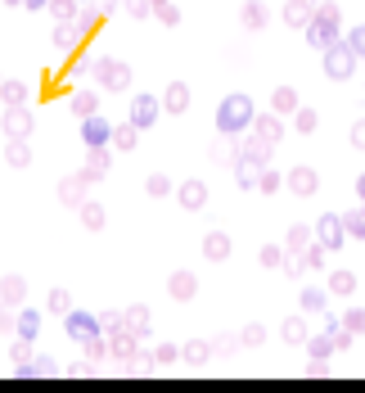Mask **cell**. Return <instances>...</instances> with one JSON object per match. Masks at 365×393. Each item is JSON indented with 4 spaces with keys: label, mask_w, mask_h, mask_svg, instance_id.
<instances>
[{
    "label": "cell",
    "mask_w": 365,
    "mask_h": 393,
    "mask_svg": "<svg viewBox=\"0 0 365 393\" xmlns=\"http://www.w3.org/2000/svg\"><path fill=\"white\" fill-rule=\"evenodd\" d=\"M253 118H257V109H253V99H248V95H226L221 104H216V127L226 131V136L248 131V127H253Z\"/></svg>",
    "instance_id": "6da1fadb"
},
{
    "label": "cell",
    "mask_w": 365,
    "mask_h": 393,
    "mask_svg": "<svg viewBox=\"0 0 365 393\" xmlns=\"http://www.w3.org/2000/svg\"><path fill=\"white\" fill-rule=\"evenodd\" d=\"M338 23H343V10L338 5H316V14H312V23H307V41L316 45V50H329L333 41H338Z\"/></svg>",
    "instance_id": "7a4b0ae2"
},
{
    "label": "cell",
    "mask_w": 365,
    "mask_h": 393,
    "mask_svg": "<svg viewBox=\"0 0 365 393\" xmlns=\"http://www.w3.org/2000/svg\"><path fill=\"white\" fill-rule=\"evenodd\" d=\"M356 64H361V59H356V50L347 41H333L329 50H325V77H329V82H347V77L356 73Z\"/></svg>",
    "instance_id": "3957f363"
},
{
    "label": "cell",
    "mask_w": 365,
    "mask_h": 393,
    "mask_svg": "<svg viewBox=\"0 0 365 393\" xmlns=\"http://www.w3.org/2000/svg\"><path fill=\"white\" fill-rule=\"evenodd\" d=\"M316 240L329 244V253H338L347 244V230H343V213H325V217H316Z\"/></svg>",
    "instance_id": "277c9868"
},
{
    "label": "cell",
    "mask_w": 365,
    "mask_h": 393,
    "mask_svg": "<svg viewBox=\"0 0 365 393\" xmlns=\"http://www.w3.org/2000/svg\"><path fill=\"white\" fill-rule=\"evenodd\" d=\"M284 186H289L298 199H312L316 190H320V176H316V167L298 163V167H289V172H284Z\"/></svg>",
    "instance_id": "5b68a950"
},
{
    "label": "cell",
    "mask_w": 365,
    "mask_h": 393,
    "mask_svg": "<svg viewBox=\"0 0 365 393\" xmlns=\"http://www.w3.org/2000/svg\"><path fill=\"white\" fill-rule=\"evenodd\" d=\"M95 73H99V82H104L108 91H127L131 86V68L122 64V59H99Z\"/></svg>",
    "instance_id": "8992f818"
},
{
    "label": "cell",
    "mask_w": 365,
    "mask_h": 393,
    "mask_svg": "<svg viewBox=\"0 0 365 393\" xmlns=\"http://www.w3.org/2000/svg\"><path fill=\"white\" fill-rule=\"evenodd\" d=\"M64 330H68V335L77 339V344H81V339L99 335V317H90V312H81V307H73V312L64 317Z\"/></svg>",
    "instance_id": "52a82bcc"
},
{
    "label": "cell",
    "mask_w": 365,
    "mask_h": 393,
    "mask_svg": "<svg viewBox=\"0 0 365 393\" xmlns=\"http://www.w3.org/2000/svg\"><path fill=\"white\" fill-rule=\"evenodd\" d=\"M136 348H140V335H136V330L118 326L113 335H108V353H113L118 361H131V357H136Z\"/></svg>",
    "instance_id": "ba28073f"
},
{
    "label": "cell",
    "mask_w": 365,
    "mask_h": 393,
    "mask_svg": "<svg viewBox=\"0 0 365 393\" xmlns=\"http://www.w3.org/2000/svg\"><path fill=\"white\" fill-rule=\"evenodd\" d=\"M27 131H32V113L23 109V104H10L5 109V136L10 141H27Z\"/></svg>",
    "instance_id": "9c48e42d"
},
{
    "label": "cell",
    "mask_w": 365,
    "mask_h": 393,
    "mask_svg": "<svg viewBox=\"0 0 365 393\" xmlns=\"http://www.w3.org/2000/svg\"><path fill=\"white\" fill-rule=\"evenodd\" d=\"M167 294H172L176 303H190V298L199 294V276H194V272H172V281H167Z\"/></svg>",
    "instance_id": "30bf717a"
},
{
    "label": "cell",
    "mask_w": 365,
    "mask_h": 393,
    "mask_svg": "<svg viewBox=\"0 0 365 393\" xmlns=\"http://www.w3.org/2000/svg\"><path fill=\"white\" fill-rule=\"evenodd\" d=\"M253 136L266 145H279V136H284V122H279V113H257L253 118Z\"/></svg>",
    "instance_id": "8fae6325"
},
{
    "label": "cell",
    "mask_w": 365,
    "mask_h": 393,
    "mask_svg": "<svg viewBox=\"0 0 365 393\" xmlns=\"http://www.w3.org/2000/svg\"><path fill=\"white\" fill-rule=\"evenodd\" d=\"M86 186H90V181H86L81 172H77V176H64V181H59V199H64L68 208H81V204H86Z\"/></svg>",
    "instance_id": "7c38bea8"
},
{
    "label": "cell",
    "mask_w": 365,
    "mask_h": 393,
    "mask_svg": "<svg viewBox=\"0 0 365 393\" xmlns=\"http://www.w3.org/2000/svg\"><path fill=\"white\" fill-rule=\"evenodd\" d=\"M279 339H284L289 348H302V344L312 339V330H307V321H302L298 312H293V317H284V321H279Z\"/></svg>",
    "instance_id": "4fadbf2b"
},
{
    "label": "cell",
    "mask_w": 365,
    "mask_h": 393,
    "mask_svg": "<svg viewBox=\"0 0 365 393\" xmlns=\"http://www.w3.org/2000/svg\"><path fill=\"white\" fill-rule=\"evenodd\" d=\"M23 298H27V281L23 276H0V303L5 307H23Z\"/></svg>",
    "instance_id": "5bb4252c"
},
{
    "label": "cell",
    "mask_w": 365,
    "mask_h": 393,
    "mask_svg": "<svg viewBox=\"0 0 365 393\" xmlns=\"http://www.w3.org/2000/svg\"><path fill=\"white\" fill-rule=\"evenodd\" d=\"M230 249H235V244H230L226 230H207V235H203V258L207 262H226Z\"/></svg>",
    "instance_id": "9a60e30c"
},
{
    "label": "cell",
    "mask_w": 365,
    "mask_h": 393,
    "mask_svg": "<svg viewBox=\"0 0 365 393\" xmlns=\"http://www.w3.org/2000/svg\"><path fill=\"white\" fill-rule=\"evenodd\" d=\"M153 118H158V99H153V95H136V99H131V122H136L140 131L153 127Z\"/></svg>",
    "instance_id": "2e32d148"
},
{
    "label": "cell",
    "mask_w": 365,
    "mask_h": 393,
    "mask_svg": "<svg viewBox=\"0 0 365 393\" xmlns=\"http://www.w3.org/2000/svg\"><path fill=\"white\" fill-rule=\"evenodd\" d=\"M325 289H329L333 298L356 294V272H347V267H333V272H329V281H325Z\"/></svg>",
    "instance_id": "e0dca14e"
},
{
    "label": "cell",
    "mask_w": 365,
    "mask_h": 393,
    "mask_svg": "<svg viewBox=\"0 0 365 393\" xmlns=\"http://www.w3.org/2000/svg\"><path fill=\"white\" fill-rule=\"evenodd\" d=\"M122 321H127V330H136L140 339H149V330H153V317H149V307L144 303H131L127 312H122Z\"/></svg>",
    "instance_id": "ac0fdd59"
},
{
    "label": "cell",
    "mask_w": 365,
    "mask_h": 393,
    "mask_svg": "<svg viewBox=\"0 0 365 393\" xmlns=\"http://www.w3.org/2000/svg\"><path fill=\"white\" fill-rule=\"evenodd\" d=\"M81 141H86L90 150H95V145H108V141H113V127H108V122L99 118V113H90L86 127H81Z\"/></svg>",
    "instance_id": "d6986e66"
},
{
    "label": "cell",
    "mask_w": 365,
    "mask_h": 393,
    "mask_svg": "<svg viewBox=\"0 0 365 393\" xmlns=\"http://www.w3.org/2000/svg\"><path fill=\"white\" fill-rule=\"evenodd\" d=\"M176 199H181V208L199 213V208L207 204V186H203V181H185V186H176Z\"/></svg>",
    "instance_id": "ffe728a7"
},
{
    "label": "cell",
    "mask_w": 365,
    "mask_h": 393,
    "mask_svg": "<svg viewBox=\"0 0 365 393\" xmlns=\"http://www.w3.org/2000/svg\"><path fill=\"white\" fill-rule=\"evenodd\" d=\"M181 357L190 361V366H203L207 357H216V353H212V339H190V344H181Z\"/></svg>",
    "instance_id": "44dd1931"
},
{
    "label": "cell",
    "mask_w": 365,
    "mask_h": 393,
    "mask_svg": "<svg viewBox=\"0 0 365 393\" xmlns=\"http://www.w3.org/2000/svg\"><path fill=\"white\" fill-rule=\"evenodd\" d=\"M162 109H167V113H185V109H190V86H185V82H172L167 95H162Z\"/></svg>",
    "instance_id": "7402d4cb"
},
{
    "label": "cell",
    "mask_w": 365,
    "mask_h": 393,
    "mask_svg": "<svg viewBox=\"0 0 365 393\" xmlns=\"http://www.w3.org/2000/svg\"><path fill=\"white\" fill-rule=\"evenodd\" d=\"M312 235H316V226H307V222H293L289 235H284V249H289V253H302L307 244H312Z\"/></svg>",
    "instance_id": "603a6c76"
},
{
    "label": "cell",
    "mask_w": 365,
    "mask_h": 393,
    "mask_svg": "<svg viewBox=\"0 0 365 393\" xmlns=\"http://www.w3.org/2000/svg\"><path fill=\"white\" fill-rule=\"evenodd\" d=\"M239 19H244V27H248V32H262V27H266V19H270V10L262 5V0H248Z\"/></svg>",
    "instance_id": "cb8c5ba5"
},
{
    "label": "cell",
    "mask_w": 365,
    "mask_h": 393,
    "mask_svg": "<svg viewBox=\"0 0 365 393\" xmlns=\"http://www.w3.org/2000/svg\"><path fill=\"white\" fill-rule=\"evenodd\" d=\"M325 303H329V289H320V285H307V289L298 294L302 312H325Z\"/></svg>",
    "instance_id": "d4e9b609"
},
{
    "label": "cell",
    "mask_w": 365,
    "mask_h": 393,
    "mask_svg": "<svg viewBox=\"0 0 365 393\" xmlns=\"http://www.w3.org/2000/svg\"><path fill=\"white\" fill-rule=\"evenodd\" d=\"M23 380H36V375H59V361L54 357H32V361H23L18 366Z\"/></svg>",
    "instance_id": "484cf974"
},
{
    "label": "cell",
    "mask_w": 365,
    "mask_h": 393,
    "mask_svg": "<svg viewBox=\"0 0 365 393\" xmlns=\"http://www.w3.org/2000/svg\"><path fill=\"white\" fill-rule=\"evenodd\" d=\"M104 172H108V150H104V145H95L90 158H86V167H81V176H86V181H99Z\"/></svg>",
    "instance_id": "4316f807"
},
{
    "label": "cell",
    "mask_w": 365,
    "mask_h": 393,
    "mask_svg": "<svg viewBox=\"0 0 365 393\" xmlns=\"http://www.w3.org/2000/svg\"><path fill=\"white\" fill-rule=\"evenodd\" d=\"M77 41H81V23L64 19V23H59V27H54V45H59V50H73Z\"/></svg>",
    "instance_id": "83f0119b"
},
{
    "label": "cell",
    "mask_w": 365,
    "mask_h": 393,
    "mask_svg": "<svg viewBox=\"0 0 365 393\" xmlns=\"http://www.w3.org/2000/svg\"><path fill=\"white\" fill-rule=\"evenodd\" d=\"M312 5H302V0H289V5H284V23H289V27H302V32H307V23H312Z\"/></svg>",
    "instance_id": "f1b7e54d"
},
{
    "label": "cell",
    "mask_w": 365,
    "mask_h": 393,
    "mask_svg": "<svg viewBox=\"0 0 365 393\" xmlns=\"http://www.w3.org/2000/svg\"><path fill=\"white\" fill-rule=\"evenodd\" d=\"M325 262H329V244L312 240V244H307V249H302V267H307V272H320Z\"/></svg>",
    "instance_id": "f546056e"
},
{
    "label": "cell",
    "mask_w": 365,
    "mask_h": 393,
    "mask_svg": "<svg viewBox=\"0 0 365 393\" xmlns=\"http://www.w3.org/2000/svg\"><path fill=\"white\" fill-rule=\"evenodd\" d=\"M14 335L36 339L41 335V312H36V307H18V330H14Z\"/></svg>",
    "instance_id": "4dcf8cb0"
},
{
    "label": "cell",
    "mask_w": 365,
    "mask_h": 393,
    "mask_svg": "<svg viewBox=\"0 0 365 393\" xmlns=\"http://www.w3.org/2000/svg\"><path fill=\"white\" fill-rule=\"evenodd\" d=\"M302 348L312 353V357H329V353H338V339H333L329 330H320V335H312L307 344H302Z\"/></svg>",
    "instance_id": "1f68e13d"
},
{
    "label": "cell",
    "mask_w": 365,
    "mask_h": 393,
    "mask_svg": "<svg viewBox=\"0 0 365 393\" xmlns=\"http://www.w3.org/2000/svg\"><path fill=\"white\" fill-rule=\"evenodd\" d=\"M343 230H347V240H365V208H347Z\"/></svg>",
    "instance_id": "d6a6232c"
},
{
    "label": "cell",
    "mask_w": 365,
    "mask_h": 393,
    "mask_svg": "<svg viewBox=\"0 0 365 393\" xmlns=\"http://www.w3.org/2000/svg\"><path fill=\"white\" fill-rule=\"evenodd\" d=\"M270 109H275V113H298V91H293V86H279L275 99H270Z\"/></svg>",
    "instance_id": "836d02e7"
},
{
    "label": "cell",
    "mask_w": 365,
    "mask_h": 393,
    "mask_svg": "<svg viewBox=\"0 0 365 393\" xmlns=\"http://www.w3.org/2000/svg\"><path fill=\"white\" fill-rule=\"evenodd\" d=\"M136 141H140V127H136V122L113 127V150H136Z\"/></svg>",
    "instance_id": "e575fe53"
},
{
    "label": "cell",
    "mask_w": 365,
    "mask_h": 393,
    "mask_svg": "<svg viewBox=\"0 0 365 393\" xmlns=\"http://www.w3.org/2000/svg\"><path fill=\"white\" fill-rule=\"evenodd\" d=\"M5 163H10V167H27V163H32V150H27V141H10V150H5Z\"/></svg>",
    "instance_id": "d590c367"
},
{
    "label": "cell",
    "mask_w": 365,
    "mask_h": 393,
    "mask_svg": "<svg viewBox=\"0 0 365 393\" xmlns=\"http://www.w3.org/2000/svg\"><path fill=\"white\" fill-rule=\"evenodd\" d=\"M81 222H86V230H104V208L95 204V199H86V204H81Z\"/></svg>",
    "instance_id": "8d00e7d4"
},
{
    "label": "cell",
    "mask_w": 365,
    "mask_h": 393,
    "mask_svg": "<svg viewBox=\"0 0 365 393\" xmlns=\"http://www.w3.org/2000/svg\"><path fill=\"white\" fill-rule=\"evenodd\" d=\"M239 344H244V348H257V344H266V326H262V321H248V326L239 330Z\"/></svg>",
    "instance_id": "74e56055"
},
{
    "label": "cell",
    "mask_w": 365,
    "mask_h": 393,
    "mask_svg": "<svg viewBox=\"0 0 365 393\" xmlns=\"http://www.w3.org/2000/svg\"><path fill=\"white\" fill-rule=\"evenodd\" d=\"M45 307H50L54 317H68V312H73V294H68V289H50Z\"/></svg>",
    "instance_id": "f35d334b"
},
{
    "label": "cell",
    "mask_w": 365,
    "mask_h": 393,
    "mask_svg": "<svg viewBox=\"0 0 365 393\" xmlns=\"http://www.w3.org/2000/svg\"><path fill=\"white\" fill-rule=\"evenodd\" d=\"M95 109H99V95H95V91H77V95H73V113H81V118H90Z\"/></svg>",
    "instance_id": "ab89813d"
},
{
    "label": "cell",
    "mask_w": 365,
    "mask_h": 393,
    "mask_svg": "<svg viewBox=\"0 0 365 393\" xmlns=\"http://www.w3.org/2000/svg\"><path fill=\"white\" fill-rule=\"evenodd\" d=\"M81 348H86V357H90V361L108 357V339H104V330H99V335H90V339H81Z\"/></svg>",
    "instance_id": "60d3db41"
},
{
    "label": "cell",
    "mask_w": 365,
    "mask_h": 393,
    "mask_svg": "<svg viewBox=\"0 0 365 393\" xmlns=\"http://www.w3.org/2000/svg\"><path fill=\"white\" fill-rule=\"evenodd\" d=\"M316 122H320V118H316V109H302V104H298V113H293V131L312 136V131H316Z\"/></svg>",
    "instance_id": "b9f144b4"
},
{
    "label": "cell",
    "mask_w": 365,
    "mask_h": 393,
    "mask_svg": "<svg viewBox=\"0 0 365 393\" xmlns=\"http://www.w3.org/2000/svg\"><path fill=\"white\" fill-rule=\"evenodd\" d=\"M0 95H5V104H27V86H23V82H5V86H0Z\"/></svg>",
    "instance_id": "7bdbcfd3"
},
{
    "label": "cell",
    "mask_w": 365,
    "mask_h": 393,
    "mask_svg": "<svg viewBox=\"0 0 365 393\" xmlns=\"http://www.w3.org/2000/svg\"><path fill=\"white\" fill-rule=\"evenodd\" d=\"M257 258H262V267H284V258H289V249H284V244H266V249H262Z\"/></svg>",
    "instance_id": "ee69618b"
},
{
    "label": "cell",
    "mask_w": 365,
    "mask_h": 393,
    "mask_svg": "<svg viewBox=\"0 0 365 393\" xmlns=\"http://www.w3.org/2000/svg\"><path fill=\"white\" fill-rule=\"evenodd\" d=\"M10 357H14V366H23V361H32V339H14L10 344Z\"/></svg>",
    "instance_id": "f6af8a7d"
},
{
    "label": "cell",
    "mask_w": 365,
    "mask_h": 393,
    "mask_svg": "<svg viewBox=\"0 0 365 393\" xmlns=\"http://www.w3.org/2000/svg\"><path fill=\"white\" fill-rule=\"evenodd\" d=\"M235 348H244V344H239V335H216V339H212V353H216V357H230Z\"/></svg>",
    "instance_id": "bcb514c9"
},
{
    "label": "cell",
    "mask_w": 365,
    "mask_h": 393,
    "mask_svg": "<svg viewBox=\"0 0 365 393\" xmlns=\"http://www.w3.org/2000/svg\"><path fill=\"white\" fill-rule=\"evenodd\" d=\"M279 186H284V176L270 172V167H262V176H257V190H262V195H275Z\"/></svg>",
    "instance_id": "7dc6e473"
},
{
    "label": "cell",
    "mask_w": 365,
    "mask_h": 393,
    "mask_svg": "<svg viewBox=\"0 0 365 393\" xmlns=\"http://www.w3.org/2000/svg\"><path fill=\"white\" fill-rule=\"evenodd\" d=\"M144 190H149L153 199H162V195H172V181H167V176H162V172H153L149 181H144Z\"/></svg>",
    "instance_id": "c3c4849f"
},
{
    "label": "cell",
    "mask_w": 365,
    "mask_h": 393,
    "mask_svg": "<svg viewBox=\"0 0 365 393\" xmlns=\"http://www.w3.org/2000/svg\"><path fill=\"white\" fill-rule=\"evenodd\" d=\"M343 326L352 330V335H365V307H352V312L343 317Z\"/></svg>",
    "instance_id": "681fc988"
},
{
    "label": "cell",
    "mask_w": 365,
    "mask_h": 393,
    "mask_svg": "<svg viewBox=\"0 0 365 393\" xmlns=\"http://www.w3.org/2000/svg\"><path fill=\"white\" fill-rule=\"evenodd\" d=\"M347 45L356 50V59H365V23H356L352 32H347Z\"/></svg>",
    "instance_id": "f907efd6"
},
{
    "label": "cell",
    "mask_w": 365,
    "mask_h": 393,
    "mask_svg": "<svg viewBox=\"0 0 365 393\" xmlns=\"http://www.w3.org/2000/svg\"><path fill=\"white\" fill-rule=\"evenodd\" d=\"M176 357H181L176 344H158V348H153V361H158V366H162V361H176Z\"/></svg>",
    "instance_id": "816d5d0a"
},
{
    "label": "cell",
    "mask_w": 365,
    "mask_h": 393,
    "mask_svg": "<svg viewBox=\"0 0 365 393\" xmlns=\"http://www.w3.org/2000/svg\"><path fill=\"white\" fill-rule=\"evenodd\" d=\"M149 10H153V0H127V14H131V19H149Z\"/></svg>",
    "instance_id": "f5cc1de1"
},
{
    "label": "cell",
    "mask_w": 365,
    "mask_h": 393,
    "mask_svg": "<svg viewBox=\"0 0 365 393\" xmlns=\"http://www.w3.org/2000/svg\"><path fill=\"white\" fill-rule=\"evenodd\" d=\"M68 375H73V380H90V375H95V366H90V357H86V361H73V366H68Z\"/></svg>",
    "instance_id": "db71d44e"
},
{
    "label": "cell",
    "mask_w": 365,
    "mask_h": 393,
    "mask_svg": "<svg viewBox=\"0 0 365 393\" xmlns=\"http://www.w3.org/2000/svg\"><path fill=\"white\" fill-rule=\"evenodd\" d=\"M118 326H127V321H122V312H104V317H99V330H104V335H113Z\"/></svg>",
    "instance_id": "11a10c76"
},
{
    "label": "cell",
    "mask_w": 365,
    "mask_h": 393,
    "mask_svg": "<svg viewBox=\"0 0 365 393\" xmlns=\"http://www.w3.org/2000/svg\"><path fill=\"white\" fill-rule=\"evenodd\" d=\"M158 23H162V27H176V23H181V10H176V5H162V10H158Z\"/></svg>",
    "instance_id": "9f6ffc18"
},
{
    "label": "cell",
    "mask_w": 365,
    "mask_h": 393,
    "mask_svg": "<svg viewBox=\"0 0 365 393\" xmlns=\"http://www.w3.org/2000/svg\"><path fill=\"white\" fill-rule=\"evenodd\" d=\"M352 150H361V154H365V118H356V122H352Z\"/></svg>",
    "instance_id": "6f0895ef"
},
{
    "label": "cell",
    "mask_w": 365,
    "mask_h": 393,
    "mask_svg": "<svg viewBox=\"0 0 365 393\" xmlns=\"http://www.w3.org/2000/svg\"><path fill=\"white\" fill-rule=\"evenodd\" d=\"M73 5H77V0H50V10L59 14V19H73Z\"/></svg>",
    "instance_id": "680465c9"
},
{
    "label": "cell",
    "mask_w": 365,
    "mask_h": 393,
    "mask_svg": "<svg viewBox=\"0 0 365 393\" xmlns=\"http://www.w3.org/2000/svg\"><path fill=\"white\" fill-rule=\"evenodd\" d=\"M356 195H361V199H365V172H361V176H356Z\"/></svg>",
    "instance_id": "91938a15"
},
{
    "label": "cell",
    "mask_w": 365,
    "mask_h": 393,
    "mask_svg": "<svg viewBox=\"0 0 365 393\" xmlns=\"http://www.w3.org/2000/svg\"><path fill=\"white\" fill-rule=\"evenodd\" d=\"M162 5H172V0H153V10H162Z\"/></svg>",
    "instance_id": "94428289"
},
{
    "label": "cell",
    "mask_w": 365,
    "mask_h": 393,
    "mask_svg": "<svg viewBox=\"0 0 365 393\" xmlns=\"http://www.w3.org/2000/svg\"><path fill=\"white\" fill-rule=\"evenodd\" d=\"M302 5H312V10H316V5H320V0H302Z\"/></svg>",
    "instance_id": "6125c7cd"
},
{
    "label": "cell",
    "mask_w": 365,
    "mask_h": 393,
    "mask_svg": "<svg viewBox=\"0 0 365 393\" xmlns=\"http://www.w3.org/2000/svg\"><path fill=\"white\" fill-rule=\"evenodd\" d=\"M0 86H5V77H0Z\"/></svg>",
    "instance_id": "be15d7a7"
},
{
    "label": "cell",
    "mask_w": 365,
    "mask_h": 393,
    "mask_svg": "<svg viewBox=\"0 0 365 393\" xmlns=\"http://www.w3.org/2000/svg\"><path fill=\"white\" fill-rule=\"evenodd\" d=\"M361 208H365V199H361Z\"/></svg>",
    "instance_id": "e7e4bbea"
}]
</instances>
